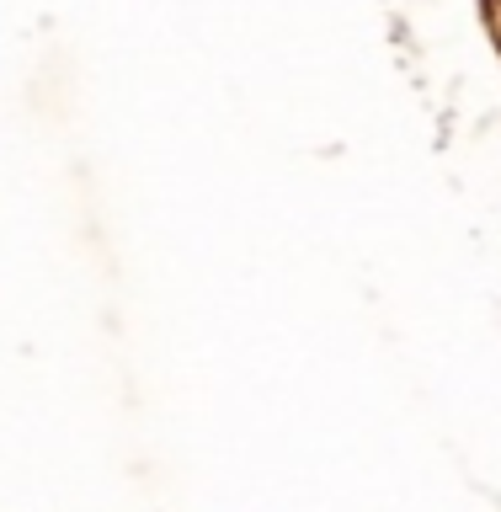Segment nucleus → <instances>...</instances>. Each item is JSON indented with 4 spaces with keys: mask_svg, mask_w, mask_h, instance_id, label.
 <instances>
[]
</instances>
